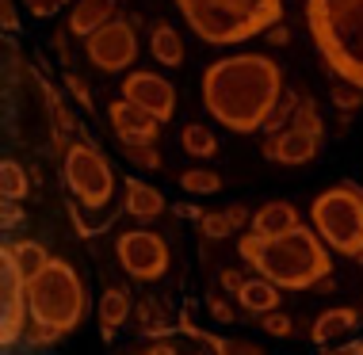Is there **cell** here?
<instances>
[{"mask_svg":"<svg viewBox=\"0 0 363 355\" xmlns=\"http://www.w3.org/2000/svg\"><path fill=\"white\" fill-rule=\"evenodd\" d=\"M283 73L268 54H233L203 73V103L233 134H257L279 111Z\"/></svg>","mask_w":363,"mask_h":355,"instance_id":"obj_1","label":"cell"},{"mask_svg":"<svg viewBox=\"0 0 363 355\" xmlns=\"http://www.w3.org/2000/svg\"><path fill=\"white\" fill-rule=\"evenodd\" d=\"M238 252L252 271L268 275L272 283H279L287 291L318 287L333 271V256H329L325 237L302 222L279 237H264L257 230H249L238 241Z\"/></svg>","mask_w":363,"mask_h":355,"instance_id":"obj_2","label":"cell"},{"mask_svg":"<svg viewBox=\"0 0 363 355\" xmlns=\"http://www.w3.org/2000/svg\"><path fill=\"white\" fill-rule=\"evenodd\" d=\"M359 325V310H352V305H337V310H325V313H318V321H313V329H310V340L318 344H333L337 337H345L348 329H356Z\"/></svg>","mask_w":363,"mask_h":355,"instance_id":"obj_15","label":"cell"},{"mask_svg":"<svg viewBox=\"0 0 363 355\" xmlns=\"http://www.w3.org/2000/svg\"><path fill=\"white\" fill-rule=\"evenodd\" d=\"M180 187L191 195H214V191H222V176L207 172V169H188L180 176Z\"/></svg>","mask_w":363,"mask_h":355,"instance_id":"obj_25","label":"cell"},{"mask_svg":"<svg viewBox=\"0 0 363 355\" xmlns=\"http://www.w3.org/2000/svg\"><path fill=\"white\" fill-rule=\"evenodd\" d=\"M107 118H111V130L119 134L123 145H153L157 134H161V126H164V123H157L145 107L126 100V96L107 107Z\"/></svg>","mask_w":363,"mask_h":355,"instance_id":"obj_12","label":"cell"},{"mask_svg":"<svg viewBox=\"0 0 363 355\" xmlns=\"http://www.w3.org/2000/svg\"><path fill=\"white\" fill-rule=\"evenodd\" d=\"M333 355H363V340L359 344H348V348H340V351H333Z\"/></svg>","mask_w":363,"mask_h":355,"instance_id":"obj_39","label":"cell"},{"mask_svg":"<svg viewBox=\"0 0 363 355\" xmlns=\"http://www.w3.org/2000/svg\"><path fill=\"white\" fill-rule=\"evenodd\" d=\"M65 84H69V92L77 96V100H81V103H92V100H88V88H84V81H81V77H65Z\"/></svg>","mask_w":363,"mask_h":355,"instance_id":"obj_36","label":"cell"},{"mask_svg":"<svg viewBox=\"0 0 363 355\" xmlns=\"http://www.w3.org/2000/svg\"><path fill=\"white\" fill-rule=\"evenodd\" d=\"M123 153L130 157L134 164H142V169H161V153H157L153 145H123Z\"/></svg>","mask_w":363,"mask_h":355,"instance_id":"obj_27","label":"cell"},{"mask_svg":"<svg viewBox=\"0 0 363 355\" xmlns=\"http://www.w3.org/2000/svg\"><path fill=\"white\" fill-rule=\"evenodd\" d=\"M211 313H214L218 321H233V317H238V313L230 310V302H222V298H211Z\"/></svg>","mask_w":363,"mask_h":355,"instance_id":"obj_34","label":"cell"},{"mask_svg":"<svg viewBox=\"0 0 363 355\" xmlns=\"http://www.w3.org/2000/svg\"><path fill=\"white\" fill-rule=\"evenodd\" d=\"M318 142H321V130L287 123L283 130H276L268 137L264 153H268L276 164H306V161H313V153H318Z\"/></svg>","mask_w":363,"mask_h":355,"instance_id":"obj_13","label":"cell"},{"mask_svg":"<svg viewBox=\"0 0 363 355\" xmlns=\"http://www.w3.org/2000/svg\"><path fill=\"white\" fill-rule=\"evenodd\" d=\"M84 305H88L84 283L73 271L69 260L50 256V264L27 279V310H31V321H43V325H54V329L69 332L81 325Z\"/></svg>","mask_w":363,"mask_h":355,"instance_id":"obj_5","label":"cell"},{"mask_svg":"<svg viewBox=\"0 0 363 355\" xmlns=\"http://www.w3.org/2000/svg\"><path fill=\"white\" fill-rule=\"evenodd\" d=\"M298 225V210H294V203H268V206H260L257 214H252V222H249V230H257L264 237H279V233H287Z\"/></svg>","mask_w":363,"mask_h":355,"instance_id":"obj_18","label":"cell"},{"mask_svg":"<svg viewBox=\"0 0 363 355\" xmlns=\"http://www.w3.org/2000/svg\"><path fill=\"white\" fill-rule=\"evenodd\" d=\"M359 92H363L359 84L340 81V77H337V84H333V100H337L340 107H359Z\"/></svg>","mask_w":363,"mask_h":355,"instance_id":"obj_28","label":"cell"},{"mask_svg":"<svg viewBox=\"0 0 363 355\" xmlns=\"http://www.w3.org/2000/svg\"><path fill=\"white\" fill-rule=\"evenodd\" d=\"M65 184L77 195V203L88 210H104L115 195V172L107 157L88 142H73L65 150Z\"/></svg>","mask_w":363,"mask_h":355,"instance_id":"obj_7","label":"cell"},{"mask_svg":"<svg viewBox=\"0 0 363 355\" xmlns=\"http://www.w3.org/2000/svg\"><path fill=\"white\" fill-rule=\"evenodd\" d=\"M19 4L27 8L31 16H38V19H46V16H54L57 8H65L69 0H19Z\"/></svg>","mask_w":363,"mask_h":355,"instance_id":"obj_30","label":"cell"},{"mask_svg":"<svg viewBox=\"0 0 363 355\" xmlns=\"http://www.w3.org/2000/svg\"><path fill=\"white\" fill-rule=\"evenodd\" d=\"M0 222H4V230H16V225H23V210L16 206V199H4V210H0Z\"/></svg>","mask_w":363,"mask_h":355,"instance_id":"obj_32","label":"cell"},{"mask_svg":"<svg viewBox=\"0 0 363 355\" xmlns=\"http://www.w3.org/2000/svg\"><path fill=\"white\" fill-rule=\"evenodd\" d=\"M313 230L325 237L333 252L363 256V187L356 184H333L310 206Z\"/></svg>","mask_w":363,"mask_h":355,"instance_id":"obj_6","label":"cell"},{"mask_svg":"<svg viewBox=\"0 0 363 355\" xmlns=\"http://www.w3.org/2000/svg\"><path fill=\"white\" fill-rule=\"evenodd\" d=\"M184 23L211 46L257 38L283 19V0H176Z\"/></svg>","mask_w":363,"mask_h":355,"instance_id":"obj_4","label":"cell"},{"mask_svg":"<svg viewBox=\"0 0 363 355\" xmlns=\"http://www.w3.org/2000/svg\"><path fill=\"white\" fill-rule=\"evenodd\" d=\"M57 337H65L62 329H54V325H43V321H35V329H31V344H43V348H50V344Z\"/></svg>","mask_w":363,"mask_h":355,"instance_id":"obj_31","label":"cell"},{"mask_svg":"<svg viewBox=\"0 0 363 355\" xmlns=\"http://www.w3.org/2000/svg\"><path fill=\"white\" fill-rule=\"evenodd\" d=\"M180 145H184V153H191V157H214L218 153V137H214V130H207L203 123H188L180 130Z\"/></svg>","mask_w":363,"mask_h":355,"instance_id":"obj_22","label":"cell"},{"mask_svg":"<svg viewBox=\"0 0 363 355\" xmlns=\"http://www.w3.org/2000/svg\"><path fill=\"white\" fill-rule=\"evenodd\" d=\"M126 210L134 214L138 222H150V218H157V214H164V195L157 191L153 184H145V180H126Z\"/></svg>","mask_w":363,"mask_h":355,"instance_id":"obj_17","label":"cell"},{"mask_svg":"<svg viewBox=\"0 0 363 355\" xmlns=\"http://www.w3.org/2000/svg\"><path fill=\"white\" fill-rule=\"evenodd\" d=\"M27 317H31V310H27V275L19 271L12 244H4L0 249V344H4V351H12L19 344Z\"/></svg>","mask_w":363,"mask_h":355,"instance_id":"obj_8","label":"cell"},{"mask_svg":"<svg viewBox=\"0 0 363 355\" xmlns=\"http://www.w3.org/2000/svg\"><path fill=\"white\" fill-rule=\"evenodd\" d=\"M0 27H4V31H16L19 27V12H16L12 0H0Z\"/></svg>","mask_w":363,"mask_h":355,"instance_id":"obj_33","label":"cell"},{"mask_svg":"<svg viewBox=\"0 0 363 355\" xmlns=\"http://www.w3.org/2000/svg\"><path fill=\"white\" fill-rule=\"evenodd\" d=\"M12 256H16L19 271H23L27 279L50 264V252H46V244H38V241H16V244H12Z\"/></svg>","mask_w":363,"mask_h":355,"instance_id":"obj_23","label":"cell"},{"mask_svg":"<svg viewBox=\"0 0 363 355\" xmlns=\"http://www.w3.org/2000/svg\"><path fill=\"white\" fill-rule=\"evenodd\" d=\"M306 27L333 73L363 88V0H306Z\"/></svg>","mask_w":363,"mask_h":355,"instance_id":"obj_3","label":"cell"},{"mask_svg":"<svg viewBox=\"0 0 363 355\" xmlns=\"http://www.w3.org/2000/svg\"><path fill=\"white\" fill-rule=\"evenodd\" d=\"M245 218H249V210H245V206H230V210H207V214H199V230H203V237L218 241V237H230Z\"/></svg>","mask_w":363,"mask_h":355,"instance_id":"obj_21","label":"cell"},{"mask_svg":"<svg viewBox=\"0 0 363 355\" xmlns=\"http://www.w3.org/2000/svg\"><path fill=\"white\" fill-rule=\"evenodd\" d=\"M218 283H222V287H225V291H241V283H245V279H241V271H233V268H225V271L218 275Z\"/></svg>","mask_w":363,"mask_h":355,"instance_id":"obj_35","label":"cell"},{"mask_svg":"<svg viewBox=\"0 0 363 355\" xmlns=\"http://www.w3.org/2000/svg\"><path fill=\"white\" fill-rule=\"evenodd\" d=\"M115 256H119L123 271L138 283L164 279V271H169V244H164V237H157L150 230L123 233L115 241Z\"/></svg>","mask_w":363,"mask_h":355,"instance_id":"obj_10","label":"cell"},{"mask_svg":"<svg viewBox=\"0 0 363 355\" xmlns=\"http://www.w3.org/2000/svg\"><path fill=\"white\" fill-rule=\"evenodd\" d=\"M238 302L245 305V313H257V317H264V313L279 310V283H272L268 275H252V279L241 283L238 291Z\"/></svg>","mask_w":363,"mask_h":355,"instance_id":"obj_14","label":"cell"},{"mask_svg":"<svg viewBox=\"0 0 363 355\" xmlns=\"http://www.w3.org/2000/svg\"><path fill=\"white\" fill-rule=\"evenodd\" d=\"M123 96L134 100L138 107H145L157 123H169L176 115V88L164 81L161 73H150V69H134V73L123 77Z\"/></svg>","mask_w":363,"mask_h":355,"instance_id":"obj_11","label":"cell"},{"mask_svg":"<svg viewBox=\"0 0 363 355\" xmlns=\"http://www.w3.org/2000/svg\"><path fill=\"white\" fill-rule=\"evenodd\" d=\"M150 54H153L164 69L184 65V38L176 35L169 23H157L153 31H150Z\"/></svg>","mask_w":363,"mask_h":355,"instance_id":"obj_19","label":"cell"},{"mask_svg":"<svg viewBox=\"0 0 363 355\" xmlns=\"http://www.w3.org/2000/svg\"><path fill=\"white\" fill-rule=\"evenodd\" d=\"M287 38H291V35L283 31L279 23H276V27H268V43H276V46H283V43H287Z\"/></svg>","mask_w":363,"mask_h":355,"instance_id":"obj_37","label":"cell"},{"mask_svg":"<svg viewBox=\"0 0 363 355\" xmlns=\"http://www.w3.org/2000/svg\"><path fill=\"white\" fill-rule=\"evenodd\" d=\"M96 313H100V325L119 329V325H126V317L134 313V302H130V294H126L123 287H107L100 294V302H96Z\"/></svg>","mask_w":363,"mask_h":355,"instance_id":"obj_20","label":"cell"},{"mask_svg":"<svg viewBox=\"0 0 363 355\" xmlns=\"http://www.w3.org/2000/svg\"><path fill=\"white\" fill-rule=\"evenodd\" d=\"M84 54L100 73H123L138 62V35L126 19H107L100 31L84 38Z\"/></svg>","mask_w":363,"mask_h":355,"instance_id":"obj_9","label":"cell"},{"mask_svg":"<svg viewBox=\"0 0 363 355\" xmlns=\"http://www.w3.org/2000/svg\"><path fill=\"white\" fill-rule=\"evenodd\" d=\"M260 321H264V332H268V337H291V329H294L287 313H276V310H272V313H264Z\"/></svg>","mask_w":363,"mask_h":355,"instance_id":"obj_29","label":"cell"},{"mask_svg":"<svg viewBox=\"0 0 363 355\" xmlns=\"http://www.w3.org/2000/svg\"><path fill=\"white\" fill-rule=\"evenodd\" d=\"M107 19H115V0H77L69 16V31L77 38H88L92 31H100Z\"/></svg>","mask_w":363,"mask_h":355,"instance_id":"obj_16","label":"cell"},{"mask_svg":"<svg viewBox=\"0 0 363 355\" xmlns=\"http://www.w3.org/2000/svg\"><path fill=\"white\" fill-rule=\"evenodd\" d=\"M199 340H207L214 355H268L264 348H257V344H249V340H225V337H211V332H195Z\"/></svg>","mask_w":363,"mask_h":355,"instance_id":"obj_26","label":"cell"},{"mask_svg":"<svg viewBox=\"0 0 363 355\" xmlns=\"http://www.w3.org/2000/svg\"><path fill=\"white\" fill-rule=\"evenodd\" d=\"M0 195H4V199H16V203L27 195V172L19 169V161H12V157L0 161Z\"/></svg>","mask_w":363,"mask_h":355,"instance_id":"obj_24","label":"cell"},{"mask_svg":"<svg viewBox=\"0 0 363 355\" xmlns=\"http://www.w3.org/2000/svg\"><path fill=\"white\" fill-rule=\"evenodd\" d=\"M150 355H176V348H172V344H153V348H150Z\"/></svg>","mask_w":363,"mask_h":355,"instance_id":"obj_38","label":"cell"}]
</instances>
